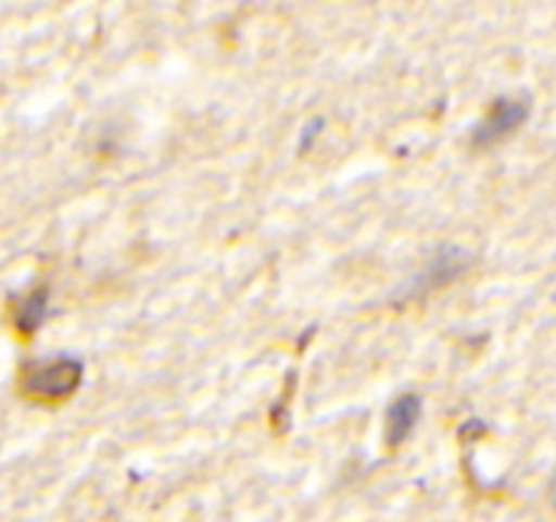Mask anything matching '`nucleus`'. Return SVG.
Instances as JSON below:
<instances>
[{
    "mask_svg": "<svg viewBox=\"0 0 556 522\" xmlns=\"http://www.w3.org/2000/svg\"><path fill=\"white\" fill-rule=\"evenodd\" d=\"M424 417V397L418 391H402L394 397V402L386 411V444L391 449L405 444L418 427Z\"/></svg>",
    "mask_w": 556,
    "mask_h": 522,
    "instance_id": "20e7f679",
    "label": "nucleus"
},
{
    "mask_svg": "<svg viewBox=\"0 0 556 522\" xmlns=\"http://www.w3.org/2000/svg\"><path fill=\"white\" fill-rule=\"evenodd\" d=\"M85 381V362L76 353H47L22 362L20 395L33 402H63L74 395Z\"/></svg>",
    "mask_w": 556,
    "mask_h": 522,
    "instance_id": "f257e3e1",
    "label": "nucleus"
},
{
    "mask_svg": "<svg viewBox=\"0 0 556 522\" xmlns=\"http://www.w3.org/2000/svg\"><path fill=\"white\" fill-rule=\"evenodd\" d=\"M552 504L556 506V471H554V476H552Z\"/></svg>",
    "mask_w": 556,
    "mask_h": 522,
    "instance_id": "423d86ee",
    "label": "nucleus"
},
{
    "mask_svg": "<svg viewBox=\"0 0 556 522\" xmlns=\"http://www.w3.org/2000/svg\"><path fill=\"white\" fill-rule=\"evenodd\" d=\"M472 261L476 259H472L467 250L454 248V245H445V248H440L438 253L429 259V264L418 272L416 281L407 286L405 297L421 299V297H429V294L440 291V288L451 286V283H456L459 277L467 275V270L472 266Z\"/></svg>",
    "mask_w": 556,
    "mask_h": 522,
    "instance_id": "7ed1b4c3",
    "label": "nucleus"
},
{
    "mask_svg": "<svg viewBox=\"0 0 556 522\" xmlns=\"http://www.w3.org/2000/svg\"><path fill=\"white\" fill-rule=\"evenodd\" d=\"M532 114V101L527 96H500L497 101H492V107L486 109L481 123L472 128L470 145L478 150H486V147L505 141L508 136H514L516 130L525 128V123Z\"/></svg>",
    "mask_w": 556,
    "mask_h": 522,
    "instance_id": "f03ea898",
    "label": "nucleus"
},
{
    "mask_svg": "<svg viewBox=\"0 0 556 522\" xmlns=\"http://www.w3.org/2000/svg\"><path fill=\"white\" fill-rule=\"evenodd\" d=\"M49 310V288L36 286L27 294H22L14 304H11V324L22 337L36 335L38 326L43 324Z\"/></svg>",
    "mask_w": 556,
    "mask_h": 522,
    "instance_id": "39448f33",
    "label": "nucleus"
}]
</instances>
